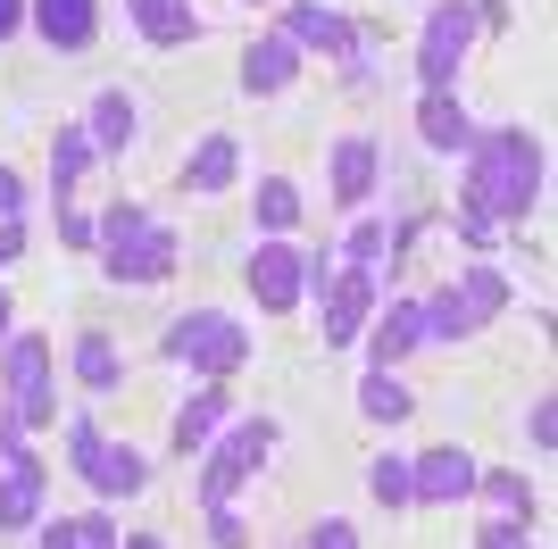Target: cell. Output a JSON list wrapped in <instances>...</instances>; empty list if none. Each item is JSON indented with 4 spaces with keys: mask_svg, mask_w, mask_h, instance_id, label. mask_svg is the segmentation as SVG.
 <instances>
[{
    "mask_svg": "<svg viewBox=\"0 0 558 549\" xmlns=\"http://www.w3.org/2000/svg\"><path fill=\"white\" fill-rule=\"evenodd\" d=\"M534 192H542V142L525 134V125H509V134H475V142H466L459 233H466V242H492L500 225H525Z\"/></svg>",
    "mask_w": 558,
    "mask_h": 549,
    "instance_id": "6da1fadb",
    "label": "cell"
},
{
    "mask_svg": "<svg viewBox=\"0 0 558 549\" xmlns=\"http://www.w3.org/2000/svg\"><path fill=\"white\" fill-rule=\"evenodd\" d=\"M93 251H109V274H117V283H167V274H175V251H184V242H175V233H167L159 217H150V208L117 200L109 217L93 225Z\"/></svg>",
    "mask_w": 558,
    "mask_h": 549,
    "instance_id": "7a4b0ae2",
    "label": "cell"
},
{
    "mask_svg": "<svg viewBox=\"0 0 558 549\" xmlns=\"http://www.w3.org/2000/svg\"><path fill=\"white\" fill-rule=\"evenodd\" d=\"M509 308V274L500 267H466L459 283H442L434 300H417V342L434 350V342H466L475 325H492Z\"/></svg>",
    "mask_w": 558,
    "mask_h": 549,
    "instance_id": "3957f363",
    "label": "cell"
},
{
    "mask_svg": "<svg viewBox=\"0 0 558 549\" xmlns=\"http://www.w3.org/2000/svg\"><path fill=\"white\" fill-rule=\"evenodd\" d=\"M267 450H276V425H267V416H242V425L209 450V466H201V508H226L233 491L267 466Z\"/></svg>",
    "mask_w": 558,
    "mask_h": 549,
    "instance_id": "277c9868",
    "label": "cell"
},
{
    "mask_svg": "<svg viewBox=\"0 0 558 549\" xmlns=\"http://www.w3.org/2000/svg\"><path fill=\"white\" fill-rule=\"evenodd\" d=\"M68 466H75L84 483H93L100 500H134L142 483H150V466H142L134 450H109L93 416H75V425H68Z\"/></svg>",
    "mask_w": 558,
    "mask_h": 549,
    "instance_id": "5b68a950",
    "label": "cell"
},
{
    "mask_svg": "<svg viewBox=\"0 0 558 549\" xmlns=\"http://www.w3.org/2000/svg\"><path fill=\"white\" fill-rule=\"evenodd\" d=\"M167 358L201 366V375H233V366L251 358V333L233 317H217V308H201V317H175L167 325Z\"/></svg>",
    "mask_w": 558,
    "mask_h": 549,
    "instance_id": "8992f818",
    "label": "cell"
},
{
    "mask_svg": "<svg viewBox=\"0 0 558 549\" xmlns=\"http://www.w3.org/2000/svg\"><path fill=\"white\" fill-rule=\"evenodd\" d=\"M0 350H9V425L34 434V425L59 416V400H50V342L17 333V342H0Z\"/></svg>",
    "mask_w": 558,
    "mask_h": 549,
    "instance_id": "52a82bcc",
    "label": "cell"
},
{
    "mask_svg": "<svg viewBox=\"0 0 558 549\" xmlns=\"http://www.w3.org/2000/svg\"><path fill=\"white\" fill-rule=\"evenodd\" d=\"M466 42H475V9L466 0H442L434 17H425V42H417V75L425 91H459V59Z\"/></svg>",
    "mask_w": 558,
    "mask_h": 549,
    "instance_id": "ba28073f",
    "label": "cell"
},
{
    "mask_svg": "<svg viewBox=\"0 0 558 549\" xmlns=\"http://www.w3.org/2000/svg\"><path fill=\"white\" fill-rule=\"evenodd\" d=\"M317 292H326V350L359 342V317L375 308V267H342V274H317Z\"/></svg>",
    "mask_w": 558,
    "mask_h": 549,
    "instance_id": "9c48e42d",
    "label": "cell"
},
{
    "mask_svg": "<svg viewBox=\"0 0 558 549\" xmlns=\"http://www.w3.org/2000/svg\"><path fill=\"white\" fill-rule=\"evenodd\" d=\"M43 483H50L43 457H25V450L0 457V533H17V525H34V516H43Z\"/></svg>",
    "mask_w": 558,
    "mask_h": 549,
    "instance_id": "30bf717a",
    "label": "cell"
},
{
    "mask_svg": "<svg viewBox=\"0 0 558 549\" xmlns=\"http://www.w3.org/2000/svg\"><path fill=\"white\" fill-rule=\"evenodd\" d=\"M276 34H283L292 50H342V42H350V17H342V9H326V0H292Z\"/></svg>",
    "mask_w": 558,
    "mask_h": 549,
    "instance_id": "8fae6325",
    "label": "cell"
},
{
    "mask_svg": "<svg viewBox=\"0 0 558 549\" xmlns=\"http://www.w3.org/2000/svg\"><path fill=\"white\" fill-rule=\"evenodd\" d=\"M475 475H484V466H475L466 450H434V457H417V466H409V491H417V500H466V491H475Z\"/></svg>",
    "mask_w": 558,
    "mask_h": 549,
    "instance_id": "7c38bea8",
    "label": "cell"
},
{
    "mask_svg": "<svg viewBox=\"0 0 558 549\" xmlns=\"http://www.w3.org/2000/svg\"><path fill=\"white\" fill-rule=\"evenodd\" d=\"M134 100H125V91H100L93 100V117H84V134H93V159H125V150H134Z\"/></svg>",
    "mask_w": 558,
    "mask_h": 549,
    "instance_id": "4fadbf2b",
    "label": "cell"
},
{
    "mask_svg": "<svg viewBox=\"0 0 558 549\" xmlns=\"http://www.w3.org/2000/svg\"><path fill=\"white\" fill-rule=\"evenodd\" d=\"M301 283H308V267H301L292 251H276V242L251 258V292H258V308H292V300H301Z\"/></svg>",
    "mask_w": 558,
    "mask_h": 549,
    "instance_id": "5bb4252c",
    "label": "cell"
},
{
    "mask_svg": "<svg viewBox=\"0 0 558 549\" xmlns=\"http://www.w3.org/2000/svg\"><path fill=\"white\" fill-rule=\"evenodd\" d=\"M292 68H301V50L283 42V34H258V42L242 50V91H251V100H258V91H283Z\"/></svg>",
    "mask_w": 558,
    "mask_h": 549,
    "instance_id": "9a60e30c",
    "label": "cell"
},
{
    "mask_svg": "<svg viewBox=\"0 0 558 549\" xmlns=\"http://www.w3.org/2000/svg\"><path fill=\"white\" fill-rule=\"evenodd\" d=\"M417 134L434 142V150H450V159H459L466 142H475V125H466V109H459V91H425V100H417Z\"/></svg>",
    "mask_w": 558,
    "mask_h": 549,
    "instance_id": "2e32d148",
    "label": "cell"
},
{
    "mask_svg": "<svg viewBox=\"0 0 558 549\" xmlns=\"http://www.w3.org/2000/svg\"><path fill=\"white\" fill-rule=\"evenodd\" d=\"M367 192H375V142H367V134L333 142V200H342V208H359Z\"/></svg>",
    "mask_w": 558,
    "mask_h": 549,
    "instance_id": "e0dca14e",
    "label": "cell"
},
{
    "mask_svg": "<svg viewBox=\"0 0 558 549\" xmlns=\"http://www.w3.org/2000/svg\"><path fill=\"white\" fill-rule=\"evenodd\" d=\"M34 25H43L50 50H84L93 42V0H34Z\"/></svg>",
    "mask_w": 558,
    "mask_h": 549,
    "instance_id": "ac0fdd59",
    "label": "cell"
},
{
    "mask_svg": "<svg viewBox=\"0 0 558 549\" xmlns=\"http://www.w3.org/2000/svg\"><path fill=\"white\" fill-rule=\"evenodd\" d=\"M375 366H384V375H392L400 358H409V350H425L417 342V300H392V308H384V325H375Z\"/></svg>",
    "mask_w": 558,
    "mask_h": 549,
    "instance_id": "d6986e66",
    "label": "cell"
},
{
    "mask_svg": "<svg viewBox=\"0 0 558 549\" xmlns=\"http://www.w3.org/2000/svg\"><path fill=\"white\" fill-rule=\"evenodd\" d=\"M233 167H242V150H233V134H209L201 150L184 159V192H226Z\"/></svg>",
    "mask_w": 558,
    "mask_h": 549,
    "instance_id": "ffe728a7",
    "label": "cell"
},
{
    "mask_svg": "<svg viewBox=\"0 0 558 549\" xmlns=\"http://www.w3.org/2000/svg\"><path fill=\"white\" fill-rule=\"evenodd\" d=\"M226 408H233V400H226V391H192V408L184 416H175V450H201V441H209L217 434V425H226Z\"/></svg>",
    "mask_w": 558,
    "mask_h": 549,
    "instance_id": "44dd1931",
    "label": "cell"
},
{
    "mask_svg": "<svg viewBox=\"0 0 558 549\" xmlns=\"http://www.w3.org/2000/svg\"><path fill=\"white\" fill-rule=\"evenodd\" d=\"M84 159H93V134H84V125H68V134L50 142V192H59V200H68V183L84 175Z\"/></svg>",
    "mask_w": 558,
    "mask_h": 549,
    "instance_id": "7402d4cb",
    "label": "cell"
},
{
    "mask_svg": "<svg viewBox=\"0 0 558 549\" xmlns=\"http://www.w3.org/2000/svg\"><path fill=\"white\" fill-rule=\"evenodd\" d=\"M359 408H367V416H375V425H400V416L417 408V400H409V391H400V383H392V375H384V366H375L367 383H359Z\"/></svg>",
    "mask_w": 558,
    "mask_h": 549,
    "instance_id": "603a6c76",
    "label": "cell"
},
{
    "mask_svg": "<svg viewBox=\"0 0 558 549\" xmlns=\"http://www.w3.org/2000/svg\"><path fill=\"white\" fill-rule=\"evenodd\" d=\"M134 25H142L159 50H175V42H192V34H201V17H192L184 0H159V9H150V17H134Z\"/></svg>",
    "mask_w": 558,
    "mask_h": 549,
    "instance_id": "cb8c5ba5",
    "label": "cell"
},
{
    "mask_svg": "<svg viewBox=\"0 0 558 549\" xmlns=\"http://www.w3.org/2000/svg\"><path fill=\"white\" fill-rule=\"evenodd\" d=\"M75 383H84V391H109V383H117V350H109V333H84V342H75Z\"/></svg>",
    "mask_w": 558,
    "mask_h": 549,
    "instance_id": "d4e9b609",
    "label": "cell"
},
{
    "mask_svg": "<svg viewBox=\"0 0 558 549\" xmlns=\"http://www.w3.org/2000/svg\"><path fill=\"white\" fill-rule=\"evenodd\" d=\"M292 217H301V192H292L283 175H267V183H258V225H267V233H283Z\"/></svg>",
    "mask_w": 558,
    "mask_h": 549,
    "instance_id": "484cf974",
    "label": "cell"
},
{
    "mask_svg": "<svg viewBox=\"0 0 558 549\" xmlns=\"http://www.w3.org/2000/svg\"><path fill=\"white\" fill-rule=\"evenodd\" d=\"M367 491L384 508H409V500H417V491H409V457H375V466H367Z\"/></svg>",
    "mask_w": 558,
    "mask_h": 549,
    "instance_id": "4316f807",
    "label": "cell"
},
{
    "mask_svg": "<svg viewBox=\"0 0 558 549\" xmlns=\"http://www.w3.org/2000/svg\"><path fill=\"white\" fill-rule=\"evenodd\" d=\"M43 549H117V533L100 525V516H75V525H50Z\"/></svg>",
    "mask_w": 558,
    "mask_h": 549,
    "instance_id": "83f0119b",
    "label": "cell"
},
{
    "mask_svg": "<svg viewBox=\"0 0 558 549\" xmlns=\"http://www.w3.org/2000/svg\"><path fill=\"white\" fill-rule=\"evenodd\" d=\"M484 483V500L500 508V516H534V491H525V475H475Z\"/></svg>",
    "mask_w": 558,
    "mask_h": 549,
    "instance_id": "f1b7e54d",
    "label": "cell"
},
{
    "mask_svg": "<svg viewBox=\"0 0 558 549\" xmlns=\"http://www.w3.org/2000/svg\"><path fill=\"white\" fill-rule=\"evenodd\" d=\"M342 258H350V267H375V258H384V225H375V217H367V225H350Z\"/></svg>",
    "mask_w": 558,
    "mask_h": 549,
    "instance_id": "f546056e",
    "label": "cell"
},
{
    "mask_svg": "<svg viewBox=\"0 0 558 549\" xmlns=\"http://www.w3.org/2000/svg\"><path fill=\"white\" fill-rule=\"evenodd\" d=\"M209 541L217 549H251V525H242L233 508H209Z\"/></svg>",
    "mask_w": 558,
    "mask_h": 549,
    "instance_id": "4dcf8cb0",
    "label": "cell"
},
{
    "mask_svg": "<svg viewBox=\"0 0 558 549\" xmlns=\"http://www.w3.org/2000/svg\"><path fill=\"white\" fill-rule=\"evenodd\" d=\"M484 549H534V541H525V525H517V516H500V525H484Z\"/></svg>",
    "mask_w": 558,
    "mask_h": 549,
    "instance_id": "1f68e13d",
    "label": "cell"
},
{
    "mask_svg": "<svg viewBox=\"0 0 558 549\" xmlns=\"http://www.w3.org/2000/svg\"><path fill=\"white\" fill-rule=\"evenodd\" d=\"M59 242H75V251H93V217H75V208H59Z\"/></svg>",
    "mask_w": 558,
    "mask_h": 549,
    "instance_id": "d6a6232c",
    "label": "cell"
},
{
    "mask_svg": "<svg viewBox=\"0 0 558 549\" xmlns=\"http://www.w3.org/2000/svg\"><path fill=\"white\" fill-rule=\"evenodd\" d=\"M17 200H25V183H17V167H0V225L17 217Z\"/></svg>",
    "mask_w": 558,
    "mask_h": 549,
    "instance_id": "836d02e7",
    "label": "cell"
},
{
    "mask_svg": "<svg viewBox=\"0 0 558 549\" xmlns=\"http://www.w3.org/2000/svg\"><path fill=\"white\" fill-rule=\"evenodd\" d=\"M308 549H359V533H350V525H317V541H308Z\"/></svg>",
    "mask_w": 558,
    "mask_h": 549,
    "instance_id": "e575fe53",
    "label": "cell"
},
{
    "mask_svg": "<svg viewBox=\"0 0 558 549\" xmlns=\"http://www.w3.org/2000/svg\"><path fill=\"white\" fill-rule=\"evenodd\" d=\"M25 25V0H0V34H17Z\"/></svg>",
    "mask_w": 558,
    "mask_h": 549,
    "instance_id": "d590c367",
    "label": "cell"
},
{
    "mask_svg": "<svg viewBox=\"0 0 558 549\" xmlns=\"http://www.w3.org/2000/svg\"><path fill=\"white\" fill-rule=\"evenodd\" d=\"M17 251H25V233H17V225H0V267H9Z\"/></svg>",
    "mask_w": 558,
    "mask_h": 549,
    "instance_id": "8d00e7d4",
    "label": "cell"
},
{
    "mask_svg": "<svg viewBox=\"0 0 558 549\" xmlns=\"http://www.w3.org/2000/svg\"><path fill=\"white\" fill-rule=\"evenodd\" d=\"M117 549H167V541H159V533H142V541H117Z\"/></svg>",
    "mask_w": 558,
    "mask_h": 549,
    "instance_id": "74e56055",
    "label": "cell"
},
{
    "mask_svg": "<svg viewBox=\"0 0 558 549\" xmlns=\"http://www.w3.org/2000/svg\"><path fill=\"white\" fill-rule=\"evenodd\" d=\"M0 342H9V292H0Z\"/></svg>",
    "mask_w": 558,
    "mask_h": 549,
    "instance_id": "f35d334b",
    "label": "cell"
},
{
    "mask_svg": "<svg viewBox=\"0 0 558 549\" xmlns=\"http://www.w3.org/2000/svg\"><path fill=\"white\" fill-rule=\"evenodd\" d=\"M150 9H159V0H134V17H150Z\"/></svg>",
    "mask_w": 558,
    "mask_h": 549,
    "instance_id": "ab89813d",
    "label": "cell"
}]
</instances>
